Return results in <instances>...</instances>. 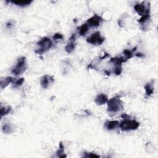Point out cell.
Wrapping results in <instances>:
<instances>
[{
	"mask_svg": "<svg viewBox=\"0 0 158 158\" xmlns=\"http://www.w3.org/2000/svg\"><path fill=\"white\" fill-rule=\"evenodd\" d=\"M12 25H13V24H12L11 23V22H7V23L6 26H7V27H8V28H10V27H11V26H12Z\"/></svg>",
	"mask_w": 158,
	"mask_h": 158,
	"instance_id": "obj_26",
	"label": "cell"
},
{
	"mask_svg": "<svg viewBox=\"0 0 158 158\" xmlns=\"http://www.w3.org/2000/svg\"><path fill=\"white\" fill-rule=\"evenodd\" d=\"M75 40H76L75 34H73V35L71 37L69 41L68 42V43L65 48L66 52H67L68 53H71L74 50L76 46Z\"/></svg>",
	"mask_w": 158,
	"mask_h": 158,
	"instance_id": "obj_8",
	"label": "cell"
},
{
	"mask_svg": "<svg viewBox=\"0 0 158 158\" xmlns=\"http://www.w3.org/2000/svg\"><path fill=\"white\" fill-rule=\"evenodd\" d=\"M24 82V78H20L18 80H14V82H12V87L14 88H18L19 87H20L21 85L23 84Z\"/></svg>",
	"mask_w": 158,
	"mask_h": 158,
	"instance_id": "obj_20",
	"label": "cell"
},
{
	"mask_svg": "<svg viewBox=\"0 0 158 158\" xmlns=\"http://www.w3.org/2000/svg\"><path fill=\"white\" fill-rule=\"evenodd\" d=\"M12 110V108L10 106H1V117L5 116L6 115L9 114Z\"/></svg>",
	"mask_w": 158,
	"mask_h": 158,
	"instance_id": "obj_19",
	"label": "cell"
},
{
	"mask_svg": "<svg viewBox=\"0 0 158 158\" xmlns=\"http://www.w3.org/2000/svg\"><path fill=\"white\" fill-rule=\"evenodd\" d=\"M104 127L108 130H112L116 129L117 127H119V122L117 121H107L104 123Z\"/></svg>",
	"mask_w": 158,
	"mask_h": 158,
	"instance_id": "obj_11",
	"label": "cell"
},
{
	"mask_svg": "<svg viewBox=\"0 0 158 158\" xmlns=\"http://www.w3.org/2000/svg\"><path fill=\"white\" fill-rule=\"evenodd\" d=\"M122 117L124 119H129L130 117V116H129V115H127L126 114H123L122 115Z\"/></svg>",
	"mask_w": 158,
	"mask_h": 158,
	"instance_id": "obj_25",
	"label": "cell"
},
{
	"mask_svg": "<svg viewBox=\"0 0 158 158\" xmlns=\"http://www.w3.org/2000/svg\"><path fill=\"white\" fill-rule=\"evenodd\" d=\"M2 130L3 133L6 134H11L12 132H13V129L11 127V125L9 123H6L2 126Z\"/></svg>",
	"mask_w": 158,
	"mask_h": 158,
	"instance_id": "obj_18",
	"label": "cell"
},
{
	"mask_svg": "<svg viewBox=\"0 0 158 158\" xmlns=\"http://www.w3.org/2000/svg\"><path fill=\"white\" fill-rule=\"evenodd\" d=\"M144 89L146 95L147 96H151L154 92V80H152L145 85Z\"/></svg>",
	"mask_w": 158,
	"mask_h": 158,
	"instance_id": "obj_12",
	"label": "cell"
},
{
	"mask_svg": "<svg viewBox=\"0 0 158 158\" xmlns=\"http://www.w3.org/2000/svg\"><path fill=\"white\" fill-rule=\"evenodd\" d=\"M150 19V14L149 15H144L142 16V18H141L139 20H138V22L141 24H144L146 23L148 20H149Z\"/></svg>",
	"mask_w": 158,
	"mask_h": 158,
	"instance_id": "obj_21",
	"label": "cell"
},
{
	"mask_svg": "<svg viewBox=\"0 0 158 158\" xmlns=\"http://www.w3.org/2000/svg\"><path fill=\"white\" fill-rule=\"evenodd\" d=\"M122 72V66H115V67L114 69V73L116 75H121Z\"/></svg>",
	"mask_w": 158,
	"mask_h": 158,
	"instance_id": "obj_22",
	"label": "cell"
},
{
	"mask_svg": "<svg viewBox=\"0 0 158 158\" xmlns=\"http://www.w3.org/2000/svg\"><path fill=\"white\" fill-rule=\"evenodd\" d=\"M123 109L122 101L116 97H114L108 101V111L110 113H117Z\"/></svg>",
	"mask_w": 158,
	"mask_h": 158,
	"instance_id": "obj_1",
	"label": "cell"
},
{
	"mask_svg": "<svg viewBox=\"0 0 158 158\" xmlns=\"http://www.w3.org/2000/svg\"><path fill=\"white\" fill-rule=\"evenodd\" d=\"M134 9L136 12V13L142 16L150 14L149 3L142 2L141 3L136 4L134 6Z\"/></svg>",
	"mask_w": 158,
	"mask_h": 158,
	"instance_id": "obj_5",
	"label": "cell"
},
{
	"mask_svg": "<svg viewBox=\"0 0 158 158\" xmlns=\"http://www.w3.org/2000/svg\"><path fill=\"white\" fill-rule=\"evenodd\" d=\"M102 20V18L101 16H98L97 14H95L87 20V24L88 25L89 27H96L99 26V25L101 24Z\"/></svg>",
	"mask_w": 158,
	"mask_h": 158,
	"instance_id": "obj_7",
	"label": "cell"
},
{
	"mask_svg": "<svg viewBox=\"0 0 158 158\" xmlns=\"http://www.w3.org/2000/svg\"><path fill=\"white\" fill-rule=\"evenodd\" d=\"M108 101V98L105 94L101 93L98 95L95 98V102L98 105H102L106 104Z\"/></svg>",
	"mask_w": 158,
	"mask_h": 158,
	"instance_id": "obj_10",
	"label": "cell"
},
{
	"mask_svg": "<svg viewBox=\"0 0 158 158\" xmlns=\"http://www.w3.org/2000/svg\"><path fill=\"white\" fill-rule=\"evenodd\" d=\"M87 41L90 44L95 45H101L104 41V38L101 35L100 32H96L92 34L90 37L87 38Z\"/></svg>",
	"mask_w": 158,
	"mask_h": 158,
	"instance_id": "obj_6",
	"label": "cell"
},
{
	"mask_svg": "<svg viewBox=\"0 0 158 158\" xmlns=\"http://www.w3.org/2000/svg\"><path fill=\"white\" fill-rule=\"evenodd\" d=\"M54 82V79L52 76L45 75H44L41 79V86L43 88H47L50 83H53Z\"/></svg>",
	"mask_w": 158,
	"mask_h": 158,
	"instance_id": "obj_9",
	"label": "cell"
},
{
	"mask_svg": "<svg viewBox=\"0 0 158 158\" xmlns=\"http://www.w3.org/2000/svg\"><path fill=\"white\" fill-rule=\"evenodd\" d=\"M10 2L17 6L25 7L31 5L32 3V1H28V0H12Z\"/></svg>",
	"mask_w": 158,
	"mask_h": 158,
	"instance_id": "obj_13",
	"label": "cell"
},
{
	"mask_svg": "<svg viewBox=\"0 0 158 158\" xmlns=\"http://www.w3.org/2000/svg\"><path fill=\"white\" fill-rule=\"evenodd\" d=\"M14 82V79H12L11 77H8L4 79L1 80V82H0V85H1V88L3 89L6 88L7 86L9 85V84L11 83Z\"/></svg>",
	"mask_w": 158,
	"mask_h": 158,
	"instance_id": "obj_14",
	"label": "cell"
},
{
	"mask_svg": "<svg viewBox=\"0 0 158 158\" xmlns=\"http://www.w3.org/2000/svg\"><path fill=\"white\" fill-rule=\"evenodd\" d=\"M136 47L134 48V49H133L132 50H125L124 51H123V53L124 54V58L125 59V61H127V60H129V59H131L134 56V53L136 51Z\"/></svg>",
	"mask_w": 158,
	"mask_h": 158,
	"instance_id": "obj_15",
	"label": "cell"
},
{
	"mask_svg": "<svg viewBox=\"0 0 158 158\" xmlns=\"http://www.w3.org/2000/svg\"><path fill=\"white\" fill-rule=\"evenodd\" d=\"M136 56H138V57L141 58V57H143V54H141V53H137V54H136Z\"/></svg>",
	"mask_w": 158,
	"mask_h": 158,
	"instance_id": "obj_27",
	"label": "cell"
},
{
	"mask_svg": "<svg viewBox=\"0 0 158 158\" xmlns=\"http://www.w3.org/2000/svg\"><path fill=\"white\" fill-rule=\"evenodd\" d=\"M83 157L94 158V157H100V156L96 155V154L93 153H87V152H85V153H84Z\"/></svg>",
	"mask_w": 158,
	"mask_h": 158,
	"instance_id": "obj_23",
	"label": "cell"
},
{
	"mask_svg": "<svg viewBox=\"0 0 158 158\" xmlns=\"http://www.w3.org/2000/svg\"><path fill=\"white\" fill-rule=\"evenodd\" d=\"M89 28H90V27L88 26V25L87 23L82 24L79 27V33L80 35L81 36H84L85 35H86V33L88 31Z\"/></svg>",
	"mask_w": 158,
	"mask_h": 158,
	"instance_id": "obj_16",
	"label": "cell"
},
{
	"mask_svg": "<svg viewBox=\"0 0 158 158\" xmlns=\"http://www.w3.org/2000/svg\"><path fill=\"white\" fill-rule=\"evenodd\" d=\"M56 155L58 157H66L67 156L65 155L64 153V146L63 143L62 142H60L59 143V149L56 152Z\"/></svg>",
	"mask_w": 158,
	"mask_h": 158,
	"instance_id": "obj_17",
	"label": "cell"
},
{
	"mask_svg": "<svg viewBox=\"0 0 158 158\" xmlns=\"http://www.w3.org/2000/svg\"><path fill=\"white\" fill-rule=\"evenodd\" d=\"M140 126V123L135 120H131L130 119H124L119 123V127L122 131H130L137 129Z\"/></svg>",
	"mask_w": 158,
	"mask_h": 158,
	"instance_id": "obj_4",
	"label": "cell"
},
{
	"mask_svg": "<svg viewBox=\"0 0 158 158\" xmlns=\"http://www.w3.org/2000/svg\"><path fill=\"white\" fill-rule=\"evenodd\" d=\"M27 69V62L26 58L25 57H20L18 59V62L16 66L12 68L11 71L12 74H13L16 76H18L23 74L24 72Z\"/></svg>",
	"mask_w": 158,
	"mask_h": 158,
	"instance_id": "obj_3",
	"label": "cell"
},
{
	"mask_svg": "<svg viewBox=\"0 0 158 158\" xmlns=\"http://www.w3.org/2000/svg\"><path fill=\"white\" fill-rule=\"evenodd\" d=\"M37 45L38 46V48L35 51V53L38 54H42L46 51H48L52 47L53 43L50 38L44 37L41 38L40 41H38Z\"/></svg>",
	"mask_w": 158,
	"mask_h": 158,
	"instance_id": "obj_2",
	"label": "cell"
},
{
	"mask_svg": "<svg viewBox=\"0 0 158 158\" xmlns=\"http://www.w3.org/2000/svg\"><path fill=\"white\" fill-rule=\"evenodd\" d=\"M63 35L62 34L59 33H55L53 37V39L54 41H57V40H62L63 39Z\"/></svg>",
	"mask_w": 158,
	"mask_h": 158,
	"instance_id": "obj_24",
	"label": "cell"
}]
</instances>
